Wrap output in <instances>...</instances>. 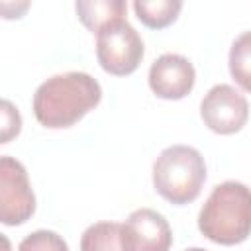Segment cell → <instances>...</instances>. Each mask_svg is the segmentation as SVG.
Here are the masks:
<instances>
[{"label":"cell","mask_w":251,"mask_h":251,"mask_svg":"<svg viewBox=\"0 0 251 251\" xmlns=\"http://www.w3.org/2000/svg\"><path fill=\"white\" fill-rule=\"evenodd\" d=\"M143 51V39L127 20H118L96 33V57L110 75H131L141 63Z\"/></svg>","instance_id":"277c9868"},{"label":"cell","mask_w":251,"mask_h":251,"mask_svg":"<svg viewBox=\"0 0 251 251\" xmlns=\"http://www.w3.org/2000/svg\"><path fill=\"white\" fill-rule=\"evenodd\" d=\"M18 251H69V245L57 231L37 229L20 241Z\"/></svg>","instance_id":"4fadbf2b"},{"label":"cell","mask_w":251,"mask_h":251,"mask_svg":"<svg viewBox=\"0 0 251 251\" xmlns=\"http://www.w3.org/2000/svg\"><path fill=\"white\" fill-rule=\"evenodd\" d=\"M198 229L220 245H235L251 233V188L237 180L214 186L198 214Z\"/></svg>","instance_id":"7a4b0ae2"},{"label":"cell","mask_w":251,"mask_h":251,"mask_svg":"<svg viewBox=\"0 0 251 251\" xmlns=\"http://www.w3.org/2000/svg\"><path fill=\"white\" fill-rule=\"evenodd\" d=\"M80 251H126L124 224L96 222L80 237Z\"/></svg>","instance_id":"30bf717a"},{"label":"cell","mask_w":251,"mask_h":251,"mask_svg":"<svg viewBox=\"0 0 251 251\" xmlns=\"http://www.w3.org/2000/svg\"><path fill=\"white\" fill-rule=\"evenodd\" d=\"M102 98L100 82L82 71L53 75L33 94V114L45 127H71Z\"/></svg>","instance_id":"6da1fadb"},{"label":"cell","mask_w":251,"mask_h":251,"mask_svg":"<svg viewBox=\"0 0 251 251\" xmlns=\"http://www.w3.org/2000/svg\"><path fill=\"white\" fill-rule=\"evenodd\" d=\"M182 8L178 0H135L133 10L137 18L151 29H163L173 24Z\"/></svg>","instance_id":"8fae6325"},{"label":"cell","mask_w":251,"mask_h":251,"mask_svg":"<svg viewBox=\"0 0 251 251\" xmlns=\"http://www.w3.org/2000/svg\"><path fill=\"white\" fill-rule=\"evenodd\" d=\"M22 127V118L18 108L10 100H2V143H8L14 135L20 133Z\"/></svg>","instance_id":"5bb4252c"},{"label":"cell","mask_w":251,"mask_h":251,"mask_svg":"<svg viewBox=\"0 0 251 251\" xmlns=\"http://www.w3.org/2000/svg\"><path fill=\"white\" fill-rule=\"evenodd\" d=\"M196 80V71L192 63L178 53H163L151 63L149 86L165 100H180L190 94Z\"/></svg>","instance_id":"ba28073f"},{"label":"cell","mask_w":251,"mask_h":251,"mask_svg":"<svg viewBox=\"0 0 251 251\" xmlns=\"http://www.w3.org/2000/svg\"><path fill=\"white\" fill-rule=\"evenodd\" d=\"M200 116L212 131L229 135L245 126L249 118V104L247 98L231 84H216L202 98Z\"/></svg>","instance_id":"8992f818"},{"label":"cell","mask_w":251,"mask_h":251,"mask_svg":"<svg viewBox=\"0 0 251 251\" xmlns=\"http://www.w3.org/2000/svg\"><path fill=\"white\" fill-rule=\"evenodd\" d=\"M124 243L126 251H169L173 231L159 212L139 208L124 222Z\"/></svg>","instance_id":"52a82bcc"},{"label":"cell","mask_w":251,"mask_h":251,"mask_svg":"<svg viewBox=\"0 0 251 251\" xmlns=\"http://www.w3.org/2000/svg\"><path fill=\"white\" fill-rule=\"evenodd\" d=\"M35 212V194L31 190L25 167L10 157H0V220L6 226L25 224Z\"/></svg>","instance_id":"5b68a950"},{"label":"cell","mask_w":251,"mask_h":251,"mask_svg":"<svg viewBox=\"0 0 251 251\" xmlns=\"http://www.w3.org/2000/svg\"><path fill=\"white\" fill-rule=\"evenodd\" d=\"M78 20L92 33H98L102 27L126 20L127 6L124 0H78L75 4Z\"/></svg>","instance_id":"9c48e42d"},{"label":"cell","mask_w":251,"mask_h":251,"mask_svg":"<svg viewBox=\"0 0 251 251\" xmlns=\"http://www.w3.org/2000/svg\"><path fill=\"white\" fill-rule=\"evenodd\" d=\"M229 73L243 90L251 92V31H243L231 43Z\"/></svg>","instance_id":"7c38bea8"},{"label":"cell","mask_w":251,"mask_h":251,"mask_svg":"<svg viewBox=\"0 0 251 251\" xmlns=\"http://www.w3.org/2000/svg\"><path fill=\"white\" fill-rule=\"evenodd\" d=\"M204 180V157L190 145H171L153 163V186L171 204L182 206L196 200Z\"/></svg>","instance_id":"3957f363"},{"label":"cell","mask_w":251,"mask_h":251,"mask_svg":"<svg viewBox=\"0 0 251 251\" xmlns=\"http://www.w3.org/2000/svg\"><path fill=\"white\" fill-rule=\"evenodd\" d=\"M186 251H206V249H202V247H190V249H186Z\"/></svg>","instance_id":"9a60e30c"}]
</instances>
